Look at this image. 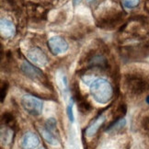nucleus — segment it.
<instances>
[{
    "mask_svg": "<svg viewBox=\"0 0 149 149\" xmlns=\"http://www.w3.org/2000/svg\"><path fill=\"white\" fill-rule=\"evenodd\" d=\"M146 102L147 104L149 105V96H147V97H146Z\"/></svg>",
    "mask_w": 149,
    "mask_h": 149,
    "instance_id": "6ab92c4d",
    "label": "nucleus"
},
{
    "mask_svg": "<svg viewBox=\"0 0 149 149\" xmlns=\"http://www.w3.org/2000/svg\"><path fill=\"white\" fill-rule=\"evenodd\" d=\"M48 47L51 53L54 55H60L67 52L68 43L61 36H54L48 40Z\"/></svg>",
    "mask_w": 149,
    "mask_h": 149,
    "instance_id": "39448f33",
    "label": "nucleus"
},
{
    "mask_svg": "<svg viewBox=\"0 0 149 149\" xmlns=\"http://www.w3.org/2000/svg\"><path fill=\"white\" fill-rule=\"evenodd\" d=\"M27 56L29 60H31L34 65H36L38 66H46L49 63V59L47 55L43 53V51L42 49H40L38 47H32L31 49H29L27 52Z\"/></svg>",
    "mask_w": 149,
    "mask_h": 149,
    "instance_id": "423d86ee",
    "label": "nucleus"
},
{
    "mask_svg": "<svg viewBox=\"0 0 149 149\" xmlns=\"http://www.w3.org/2000/svg\"><path fill=\"white\" fill-rule=\"evenodd\" d=\"M123 16L122 11H119L116 4L111 3L107 0L99 8V14H97V22L98 24L104 27H111L116 24Z\"/></svg>",
    "mask_w": 149,
    "mask_h": 149,
    "instance_id": "f257e3e1",
    "label": "nucleus"
},
{
    "mask_svg": "<svg viewBox=\"0 0 149 149\" xmlns=\"http://www.w3.org/2000/svg\"><path fill=\"white\" fill-rule=\"evenodd\" d=\"M20 69L27 77H29L31 79H41L43 77V73L38 67L34 66L31 63H29L27 61H24L22 63Z\"/></svg>",
    "mask_w": 149,
    "mask_h": 149,
    "instance_id": "1a4fd4ad",
    "label": "nucleus"
},
{
    "mask_svg": "<svg viewBox=\"0 0 149 149\" xmlns=\"http://www.w3.org/2000/svg\"><path fill=\"white\" fill-rule=\"evenodd\" d=\"M39 132L47 144H49L52 146H59V141L55 137V135L53 134V131L49 130L46 126H41V127H39Z\"/></svg>",
    "mask_w": 149,
    "mask_h": 149,
    "instance_id": "9b49d317",
    "label": "nucleus"
},
{
    "mask_svg": "<svg viewBox=\"0 0 149 149\" xmlns=\"http://www.w3.org/2000/svg\"><path fill=\"white\" fill-rule=\"evenodd\" d=\"M21 106L32 116L41 115L43 110V102L32 95H24L22 97Z\"/></svg>",
    "mask_w": 149,
    "mask_h": 149,
    "instance_id": "7ed1b4c3",
    "label": "nucleus"
},
{
    "mask_svg": "<svg viewBox=\"0 0 149 149\" xmlns=\"http://www.w3.org/2000/svg\"><path fill=\"white\" fill-rule=\"evenodd\" d=\"M82 0H73V4H74V6H77V5H79L80 4V2H81Z\"/></svg>",
    "mask_w": 149,
    "mask_h": 149,
    "instance_id": "a211bd4d",
    "label": "nucleus"
},
{
    "mask_svg": "<svg viewBox=\"0 0 149 149\" xmlns=\"http://www.w3.org/2000/svg\"><path fill=\"white\" fill-rule=\"evenodd\" d=\"M145 9L146 10V12L149 14V0H146V1H145Z\"/></svg>",
    "mask_w": 149,
    "mask_h": 149,
    "instance_id": "f3484780",
    "label": "nucleus"
},
{
    "mask_svg": "<svg viewBox=\"0 0 149 149\" xmlns=\"http://www.w3.org/2000/svg\"><path fill=\"white\" fill-rule=\"evenodd\" d=\"M106 63L107 60L104 56L102 54H96L93 55V57L91 58V60L89 61V64L90 65H93V66H105L106 65Z\"/></svg>",
    "mask_w": 149,
    "mask_h": 149,
    "instance_id": "ddd939ff",
    "label": "nucleus"
},
{
    "mask_svg": "<svg viewBox=\"0 0 149 149\" xmlns=\"http://www.w3.org/2000/svg\"><path fill=\"white\" fill-rule=\"evenodd\" d=\"M105 121H106V117L104 114H100V115H99L97 118H95L94 121L88 126L87 129H86V135L88 137H93L98 133L99 129L103 125Z\"/></svg>",
    "mask_w": 149,
    "mask_h": 149,
    "instance_id": "9d476101",
    "label": "nucleus"
},
{
    "mask_svg": "<svg viewBox=\"0 0 149 149\" xmlns=\"http://www.w3.org/2000/svg\"><path fill=\"white\" fill-rule=\"evenodd\" d=\"M126 86L131 93L138 95L147 90L148 84L147 81L142 77L136 74H130L126 78Z\"/></svg>",
    "mask_w": 149,
    "mask_h": 149,
    "instance_id": "20e7f679",
    "label": "nucleus"
},
{
    "mask_svg": "<svg viewBox=\"0 0 149 149\" xmlns=\"http://www.w3.org/2000/svg\"><path fill=\"white\" fill-rule=\"evenodd\" d=\"M0 33L5 39H11L16 35V27L11 20L1 19L0 20Z\"/></svg>",
    "mask_w": 149,
    "mask_h": 149,
    "instance_id": "6e6552de",
    "label": "nucleus"
},
{
    "mask_svg": "<svg viewBox=\"0 0 149 149\" xmlns=\"http://www.w3.org/2000/svg\"><path fill=\"white\" fill-rule=\"evenodd\" d=\"M39 145V137L31 132H27L24 134L20 141V146L22 149H36Z\"/></svg>",
    "mask_w": 149,
    "mask_h": 149,
    "instance_id": "0eeeda50",
    "label": "nucleus"
},
{
    "mask_svg": "<svg viewBox=\"0 0 149 149\" xmlns=\"http://www.w3.org/2000/svg\"><path fill=\"white\" fill-rule=\"evenodd\" d=\"M74 99H72L70 100V103L69 105L67 106V109H66V113H67V116H68V119H69V121L71 123H74V112H73V106H74Z\"/></svg>",
    "mask_w": 149,
    "mask_h": 149,
    "instance_id": "2eb2a0df",
    "label": "nucleus"
},
{
    "mask_svg": "<svg viewBox=\"0 0 149 149\" xmlns=\"http://www.w3.org/2000/svg\"><path fill=\"white\" fill-rule=\"evenodd\" d=\"M125 124H126V120L124 118H119L112 124L109 126L107 128V132H109V133H114V132L120 131L124 127Z\"/></svg>",
    "mask_w": 149,
    "mask_h": 149,
    "instance_id": "f8f14e48",
    "label": "nucleus"
},
{
    "mask_svg": "<svg viewBox=\"0 0 149 149\" xmlns=\"http://www.w3.org/2000/svg\"><path fill=\"white\" fill-rule=\"evenodd\" d=\"M123 7L126 8H134L139 5L140 0H122Z\"/></svg>",
    "mask_w": 149,
    "mask_h": 149,
    "instance_id": "4468645a",
    "label": "nucleus"
},
{
    "mask_svg": "<svg viewBox=\"0 0 149 149\" xmlns=\"http://www.w3.org/2000/svg\"><path fill=\"white\" fill-rule=\"evenodd\" d=\"M86 1H87L88 3H93V2L96 1V0H86Z\"/></svg>",
    "mask_w": 149,
    "mask_h": 149,
    "instance_id": "aec40b11",
    "label": "nucleus"
},
{
    "mask_svg": "<svg viewBox=\"0 0 149 149\" xmlns=\"http://www.w3.org/2000/svg\"><path fill=\"white\" fill-rule=\"evenodd\" d=\"M8 91V84H6V86H3L1 88V102L4 101V99L6 98V94Z\"/></svg>",
    "mask_w": 149,
    "mask_h": 149,
    "instance_id": "dca6fc26",
    "label": "nucleus"
},
{
    "mask_svg": "<svg viewBox=\"0 0 149 149\" xmlns=\"http://www.w3.org/2000/svg\"><path fill=\"white\" fill-rule=\"evenodd\" d=\"M89 88L92 98L100 104H106L112 99V86L105 78H95L90 83Z\"/></svg>",
    "mask_w": 149,
    "mask_h": 149,
    "instance_id": "f03ea898",
    "label": "nucleus"
}]
</instances>
